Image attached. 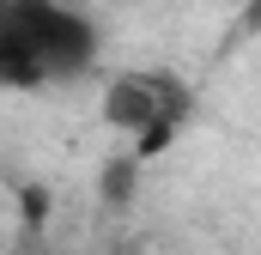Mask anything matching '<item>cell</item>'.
I'll return each mask as SVG.
<instances>
[{"label": "cell", "instance_id": "6da1fadb", "mask_svg": "<svg viewBox=\"0 0 261 255\" xmlns=\"http://www.w3.org/2000/svg\"><path fill=\"white\" fill-rule=\"evenodd\" d=\"M97 61V24L67 0H0V85L37 91Z\"/></svg>", "mask_w": 261, "mask_h": 255}, {"label": "cell", "instance_id": "7a4b0ae2", "mask_svg": "<svg viewBox=\"0 0 261 255\" xmlns=\"http://www.w3.org/2000/svg\"><path fill=\"white\" fill-rule=\"evenodd\" d=\"M189 110H195V91H189L176 73H116V79L103 85V122L134 134L146 152L164 146Z\"/></svg>", "mask_w": 261, "mask_h": 255}]
</instances>
